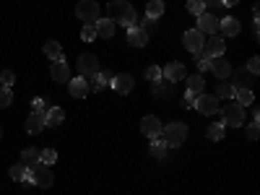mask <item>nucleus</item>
<instances>
[{"label":"nucleus","instance_id":"obj_22","mask_svg":"<svg viewBox=\"0 0 260 195\" xmlns=\"http://www.w3.org/2000/svg\"><path fill=\"white\" fill-rule=\"evenodd\" d=\"M45 120H47V127H57V125H62V120H65V112L60 110V107H47Z\"/></svg>","mask_w":260,"mask_h":195},{"label":"nucleus","instance_id":"obj_2","mask_svg":"<svg viewBox=\"0 0 260 195\" xmlns=\"http://www.w3.org/2000/svg\"><path fill=\"white\" fill-rule=\"evenodd\" d=\"M159 138L164 141L167 148H180L185 143V138H187V125L185 122H169V125L161 127V136Z\"/></svg>","mask_w":260,"mask_h":195},{"label":"nucleus","instance_id":"obj_20","mask_svg":"<svg viewBox=\"0 0 260 195\" xmlns=\"http://www.w3.org/2000/svg\"><path fill=\"white\" fill-rule=\"evenodd\" d=\"M68 91H71V96H73V99H83L86 94H89V83H86V78H83V76L71 78V81H68Z\"/></svg>","mask_w":260,"mask_h":195},{"label":"nucleus","instance_id":"obj_35","mask_svg":"<svg viewBox=\"0 0 260 195\" xmlns=\"http://www.w3.org/2000/svg\"><path fill=\"white\" fill-rule=\"evenodd\" d=\"M112 78H115V73H110V71H99V73H96V83H99V89H102V86H110V83H112Z\"/></svg>","mask_w":260,"mask_h":195},{"label":"nucleus","instance_id":"obj_15","mask_svg":"<svg viewBox=\"0 0 260 195\" xmlns=\"http://www.w3.org/2000/svg\"><path fill=\"white\" fill-rule=\"evenodd\" d=\"M195 29L203 31V34H216L219 31V18H216L213 13H201L198 16V26Z\"/></svg>","mask_w":260,"mask_h":195},{"label":"nucleus","instance_id":"obj_14","mask_svg":"<svg viewBox=\"0 0 260 195\" xmlns=\"http://www.w3.org/2000/svg\"><path fill=\"white\" fill-rule=\"evenodd\" d=\"M50 78L57 83H68L71 81V68L65 60H52V68H50Z\"/></svg>","mask_w":260,"mask_h":195},{"label":"nucleus","instance_id":"obj_40","mask_svg":"<svg viewBox=\"0 0 260 195\" xmlns=\"http://www.w3.org/2000/svg\"><path fill=\"white\" fill-rule=\"evenodd\" d=\"M31 112H47V102L42 99V96L31 99Z\"/></svg>","mask_w":260,"mask_h":195},{"label":"nucleus","instance_id":"obj_38","mask_svg":"<svg viewBox=\"0 0 260 195\" xmlns=\"http://www.w3.org/2000/svg\"><path fill=\"white\" fill-rule=\"evenodd\" d=\"M143 76H146L148 81H159V78H161V68H159V65H148Z\"/></svg>","mask_w":260,"mask_h":195},{"label":"nucleus","instance_id":"obj_8","mask_svg":"<svg viewBox=\"0 0 260 195\" xmlns=\"http://www.w3.org/2000/svg\"><path fill=\"white\" fill-rule=\"evenodd\" d=\"M229 78H234V81H232V86H234V89H252V86L257 83V76H252L247 68L232 71V76H229Z\"/></svg>","mask_w":260,"mask_h":195},{"label":"nucleus","instance_id":"obj_27","mask_svg":"<svg viewBox=\"0 0 260 195\" xmlns=\"http://www.w3.org/2000/svg\"><path fill=\"white\" fill-rule=\"evenodd\" d=\"M148 154L154 156L156 161H164V156H167V146H164V141H161V138H154V143L148 146Z\"/></svg>","mask_w":260,"mask_h":195},{"label":"nucleus","instance_id":"obj_34","mask_svg":"<svg viewBox=\"0 0 260 195\" xmlns=\"http://www.w3.org/2000/svg\"><path fill=\"white\" fill-rule=\"evenodd\" d=\"M11 102H13V91L11 89H0V110H6V107H11Z\"/></svg>","mask_w":260,"mask_h":195},{"label":"nucleus","instance_id":"obj_36","mask_svg":"<svg viewBox=\"0 0 260 195\" xmlns=\"http://www.w3.org/2000/svg\"><path fill=\"white\" fill-rule=\"evenodd\" d=\"M169 91H172V89H169V81H167V83H161V78L154 81V94H156V96H169Z\"/></svg>","mask_w":260,"mask_h":195},{"label":"nucleus","instance_id":"obj_19","mask_svg":"<svg viewBox=\"0 0 260 195\" xmlns=\"http://www.w3.org/2000/svg\"><path fill=\"white\" fill-rule=\"evenodd\" d=\"M219 31L224 37H240L242 26H240V21H237L234 16H224V21H219Z\"/></svg>","mask_w":260,"mask_h":195},{"label":"nucleus","instance_id":"obj_13","mask_svg":"<svg viewBox=\"0 0 260 195\" xmlns=\"http://www.w3.org/2000/svg\"><path fill=\"white\" fill-rule=\"evenodd\" d=\"M161 76H164L169 83H180V81H185V78H187V71H185V65H182V62H177V60H175V62H169V65H167Z\"/></svg>","mask_w":260,"mask_h":195},{"label":"nucleus","instance_id":"obj_21","mask_svg":"<svg viewBox=\"0 0 260 195\" xmlns=\"http://www.w3.org/2000/svg\"><path fill=\"white\" fill-rule=\"evenodd\" d=\"M203 50H206V55H208V57H216V55H224L226 45H224V39H221V37H208Z\"/></svg>","mask_w":260,"mask_h":195},{"label":"nucleus","instance_id":"obj_24","mask_svg":"<svg viewBox=\"0 0 260 195\" xmlns=\"http://www.w3.org/2000/svg\"><path fill=\"white\" fill-rule=\"evenodd\" d=\"M42 52H45L50 60H62V45H60V42H55V39L45 42V47H42Z\"/></svg>","mask_w":260,"mask_h":195},{"label":"nucleus","instance_id":"obj_44","mask_svg":"<svg viewBox=\"0 0 260 195\" xmlns=\"http://www.w3.org/2000/svg\"><path fill=\"white\" fill-rule=\"evenodd\" d=\"M257 34H260V24H257V18H252V37L257 39Z\"/></svg>","mask_w":260,"mask_h":195},{"label":"nucleus","instance_id":"obj_11","mask_svg":"<svg viewBox=\"0 0 260 195\" xmlns=\"http://www.w3.org/2000/svg\"><path fill=\"white\" fill-rule=\"evenodd\" d=\"M110 86H112V89H115L117 94H122V96H125V94H130V91L136 89V78L130 76V73H120V76H115V78H112V83H110Z\"/></svg>","mask_w":260,"mask_h":195},{"label":"nucleus","instance_id":"obj_28","mask_svg":"<svg viewBox=\"0 0 260 195\" xmlns=\"http://www.w3.org/2000/svg\"><path fill=\"white\" fill-rule=\"evenodd\" d=\"M185 81H187V91H192V94H203V83H206V78H203L201 73L187 76Z\"/></svg>","mask_w":260,"mask_h":195},{"label":"nucleus","instance_id":"obj_43","mask_svg":"<svg viewBox=\"0 0 260 195\" xmlns=\"http://www.w3.org/2000/svg\"><path fill=\"white\" fill-rule=\"evenodd\" d=\"M195 99H198V94L187 91V94H185V99H182V107H195Z\"/></svg>","mask_w":260,"mask_h":195},{"label":"nucleus","instance_id":"obj_30","mask_svg":"<svg viewBox=\"0 0 260 195\" xmlns=\"http://www.w3.org/2000/svg\"><path fill=\"white\" fill-rule=\"evenodd\" d=\"M8 175H11V180H13V182H24V177L29 175V169L18 161V164H13V167L8 169Z\"/></svg>","mask_w":260,"mask_h":195},{"label":"nucleus","instance_id":"obj_39","mask_svg":"<svg viewBox=\"0 0 260 195\" xmlns=\"http://www.w3.org/2000/svg\"><path fill=\"white\" fill-rule=\"evenodd\" d=\"M187 11H190L192 16H201V13H206V6L201 3V0H190V3H187Z\"/></svg>","mask_w":260,"mask_h":195},{"label":"nucleus","instance_id":"obj_33","mask_svg":"<svg viewBox=\"0 0 260 195\" xmlns=\"http://www.w3.org/2000/svg\"><path fill=\"white\" fill-rule=\"evenodd\" d=\"M81 39H83V42H94V39H96V26H94V24H83Z\"/></svg>","mask_w":260,"mask_h":195},{"label":"nucleus","instance_id":"obj_46","mask_svg":"<svg viewBox=\"0 0 260 195\" xmlns=\"http://www.w3.org/2000/svg\"><path fill=\"white\" fill-rule=\"evenodd\" d=\"M237 3H240V0H221V6H226V8H234Z\"/></svg>","mask_w":260,"mask_h":195},{"label":"nucleus","instance_id":"obj_10","mask_svg":"<svg viewBox=\"0 0 260 195\" xmlns=\"http://www.w3.org/2000/svg\"><path fill=\"white\" fill-rule=\"evenodd\" d=\"M31 172V180H34V185H39V187H50L52 182H55V177H52V172H50V167H45V164H37L34 169H29Z\"/></svg>","mask_w":260,"mask_h":195},{"label":"nucleus","instance_id":"obj_12","mask_svg":"<svg viewBox=\"0 0 260 195\" xmlns=\"http://www.w3.org/2000/svg\"><path fill=\"white\" fill-rule=\"evenodd\" d=\"M216 78H221V81H226L229 76H232V65L224 60V55H216V57H211V68H208Z\"/></svg>","mask_w":260,"mask_h":195},{"label":"nucleus","instance_id":"obj_9","mask_svg":"<svg viewBox=\"0 0 260 195\" xmlns=\"http://www.w3.org/2000/svg\"><path fill=\"white\" fill-rule=\"evenodd\" d=\"M141 133L146 136V138H159L161 136V120L159 117H154V115H148V117H143L141 120Z\"/></svg>","mask_w":260,"mask_h":195},{"label":"nucleus","instance_id":"obj_1","mask_svg":"<svg viewBox=\"0 0 260 195\" xmlns=\"http://www.w3.org/2000/svg\"><path fill=\"white\" fill-rule=\"evenodd\" d=\"M107 18H112L115 24L130 29V26H136V8L127 3V0H112V3H107Z\"/></svg>","mask_w":260,"mask_h":195},{"label":"nucleus","instance_id":"obj_18","mask_svg":"<svg viewBox=\"0 0 260 195\" xmlns=\"http://www.w3.org/2000/svg\"><path fill=\"white\" fill-rule=\"evenodd\" d=\"M94 26H96V37H102V39H112L115 37V29H117V24H115L112 18H107V16H102Z\"/></svg>","mask_w":260,"mask_h":195},{"label":"nucleus","instance_id":"obj_37","mask_svg":"<svg viewBox=\"0 0 260 195\" xmlns=\"http://www.w3.org/2000/svg\"><path fill=\"white\" fill-rule=\"evenodd\" d=\"M0 83H3L6 89H11V86L16 83V73L13 71H3V73H0Z\"/></svg>","mask_w":260,"mask_h":195},{"label":"nucleus","instance_id":"obj_29","mask_svg":"<svg viewBox=\"0 0 260 195\" xmlns=\"http://www.w3.org/2000/svg\"><path fill=\"white\" fill-rule=\"evenodd\" d=\"M213 96L216 99H234V86L226 83V81H221L219 86H216V94Z\"/></svg>","mask_w":260,"mask_h":195},{"label":"nucleus","instance_id":"obj_7","mask_svg":"<svg viewBox=\"0 0 260 195\" xmlns=\"http://www.w3.org/2000/svg\"><path fill=\"white\" fill-rule=\"evenodd\" d=\"M99 71H102V68H99L96 55H81V57H78V76L91 78V76H96Z\"/></svg>","mask_w":260,"mask_h":195},{"label":"nucleus","instance_id":"obj_42","mask_svg":"<svg viewBox=\"0 0 260 195\" xmlns=\"http://www.w3.org/2000/svg\"><path fill=\"white\" fill-rule=\"evenodd\" d=\"M247 71H250L252 76H260V60H257V57H250V62H247Z\"/></svg>","mask_w":260,"mask_h":195},{"label":"nucleus","instance_id":"obj_41","mask_svg":"<svg viewBox=\"0 0 260 195\" xmlns=\"http://www.w3.org/2000/svg\"><path fill=\"white\" fill-rule=\"evenodd\" d=\"M257 136H260V125L257 122H250L247 125V138L250 141H257Z\"/></svg>","mask_w":260,"mask_h":195},{"label":"nucleus","instance_id":"obj_3","mask_svg":"<svg viewBox=\"0 0 260 195\" xmlns=\"http://www.w3.org/2000/svg\"><path fill=\"white\" fill-rule=\"evenodd\" d=\"M219 112H221L224 127H242L245 125V107H240V104H224V110H219Z\"/></svg>","mask_w":260,"mask_h":195},{"label":"nucleus","instance_id":"obj_17","mask_svg":"<svg viewBox=\"0 0 260 195\" xmlns=\"http://www.w3.org/2000/svg\"><path fill=\"white\" fill-rule=\"evenodd\" d=\"M26 133H42V130H45L47 127V120H45V112H31L29 117H26Z\"/></svg>","mask_w":260,"mask_h":195},{"label":"nucleus","instance_id":"obj_6","mask_svg":"<svg viewBox=\"0 0 260 195\" xmlns=\"http://www.w3.org/2000/svg\"><path fill=\"white\" fill-rule=\"evenodd\" d=\"M203 42H206V37H203V31H198V29H187V31H185V37H182L185 50H187V52H192V55L203 50Z\"/></svg>","mask_w":260,"mask_h":195},{"label":"nucleus","instance_id":"obj_45","mask_svg":"<svg viewBox=\"0 0 260 195\" xmlns=\"http://www.w3.org/2000/svg\"><path fill=\"white\" fill-rule=\"evenodd\" d=\"M201 3H203L206 8H211V6H221V0H201Z\"/></svg>","mask_w":260,"mask_h":195},{"label":"nucleus","instance_id":"obj_16","mask_svg":"<svg viewBox=\"0 0 260 195\" xmlns=\"http://www.w3.org/2000/svg\"><path fill=\"white\" fill-rule=\"evenodd\" d=\"M127 45L130 47H146L148 45V31L141 26H130L127 29Z\"/></svg>","mask_w":260,"mask_h":195},{"label":"nucleus","instance_id":"obj_32","mask_svg":"<svg viewBox=\"0 0 260 195\" xmlns=\"http://www.w3.org/2000/svg\"><path fill=\"white\" fill-rule=\"evenodd\" d=\"M206 136H208V141H224V125H221V122H213V125H208Z\"/></svg>","mask_w":260,"mask_h":195},{"label":"nucleus","instance_id":"obj_4","mask_svg":"<svg viewBox=\"0 0 260 195\" xmlns=\"http://www.w3.org/2000/svg\"><path fill=\"white\" fill-rule=\"evenodd\" d=\"M76 16L83 21V24H96V21L102 18L99 16V3H96V0H78Z\"/></svg>","mask_w":260,"mask_h":195},{"label":"nucleus","instance_id":"obj_25","mask_svg":"<svg viewBox=\"0 0 260 195\" xmlns=\"http://www.w3.org/2000/svg\"><path fill=\"white\" fill-rule=\"evenodd\" d=\"M21 164H24L26 169H34L39 164V151L37 148H24L21 151Z\"/></svg>","mask_w":260,"mask_h":195},{"label":"nucleus","instance_id":"obj_26","mask_svg":"<svg viewBox=\"0 0 260 195\" xmlns=\"http://www.w3.org/2000/svg\"><path fill=\"white\" fill-rule=\"evenodd\" d=\"M234 104H240V107H250L252 102H255V94H252V89H234Z\"/></svg>","mask_w":260,"mask_h":195},{"label":"nucleus","instance_id":"obj_31","mask_svg":"<svg viewBox=\"0 0 260 195\" xmlns=\"http://www.w3.org/2000/svg\"><path fill=\"white\" fill-rule=\"evenodd\" d=\"M55 161H57V151H55V148H42V151H39V164L52 167Z\"/></svg>","mask_w":260,"mask_h":195},{"label":"nucleus","instance_id":"obj_5","mask_svg":"<svg viewBox=\"0 0 260 195\" xmlns=\"http://www.w3.org/2000/svg\"><path fill=\"white\" fill-rule=\"evenodd\" d=\"M195 110H198L201 115H206V117H211V115L219 112L221 107H219V99H216L213 94H198V99H195Z\"/></svg>","mask_w":260,"mask_h":195},{"label":"nucleus","instance_id":"obj_47","mask_svg":"<svg viewBox=\"0 0 260 195\" xmlns=\"http://www.w3.org/2000/svg\"><path fill=\"white\" fill-rule=\"evenodd\" d=\"M0 138H3V127H0Z\"/></svg>","mask_w":260,"mask_h":195},{"label":"nucleus","instance_id":"obj_23","mask_svg":"<svg viewBox=\"0 0 260 195\" xmlns=\"http://www.w3.org/2000/svg\"><path fill=\"white\" fill-rule=\"evenodd\" d=\"M164 0H148V6H146V16L151 18V21H156V18H161L164 16Z\"/></svg>","mask_w":260,"mask_h":195}]
</instances>
